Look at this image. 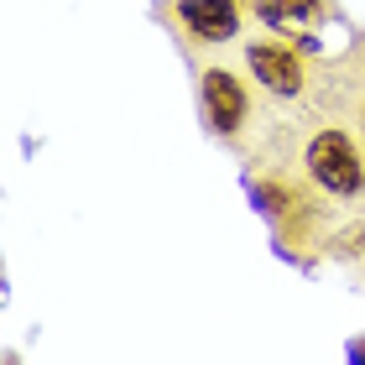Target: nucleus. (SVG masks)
Segmentation results:
<instances>
[{"label":"nucleus","mask_w":365,"mask_h":365,"mask_svg":"<svg viewBox=\"0 0 365 365\" xmlns=\"http://www.w3.org/2000/svg\"><path fill=\"white\" fill-rule=\"evenodd\" d=\"M355 130H360V141H365V84H360V94H355Z\"/></svg>","instance_id":"423d86ee"},{"label":"nucleus","mask_w":365,"mask_h":365,"mask_svg":"<svg viewBox=\"0 0 365 365\" xmlns=\"http://www.w3.org/2000/svg\"><path fill=\"white\" fill-rule=\"evenodd\" d=\"M245 11L267 31H282L303 47H313V31L334 21V0H245Z\"/></svg>","instance_id":"39448f33"},{"label":"nucleus","mask_w":365,"mask_h":365,"mask_svg":"<svg viewBox=\"0 0 365 365\" xmlns=\"http://www.w3.org/2000/svg\"><path fill=\"white\" fill-rule=\"evenodd\" d=\"M245 73L251 84L272 99V105H308L313 89H319V63L303 42L282 37V31H267V37H251L245 42Z\"/></svg>","instance_id":"f03ea898"},{"label":"nucleus","mask_w":365,"mask_h":365,"mask_svg":"<svg viewBox=\"0 0 365 365\" xmlns=\"http://www.w3.org/2000/svg\"><path fill=\"white\" fill-rule=\"evenodd\" d=\"M198 105H204V120L220 141H245L256 125V94L245 84L240 68L230 63H209L198 68Z\"/></svg>","instance_id":"7ed1b4c3"},{"label":"nucleus","mask_w":365,"mask_h":365,"mask_svg":"<svg viewBox=\"0 0 365 365\" xmlns=\"http://www.w3.org/2000/svg\"><path fill=\"white\" fill-rule=\"evenodd\" d=\"M162 21L188 47H230L245 31V0H162Z\"/></svg>","instance_id":"20e7f679"},{"label":"nucleus","mask_w":365,"mask_h":365,"mask_svg":"<svg viewBox=\"0 0 365 365\" xmlns=\"http://www.w3.org/2000/svg\"><path fill=\"white\" fill-rule=\"evenodd\" d=\"M297 182L319 209H365V141L339 120H313L297 141Z\"/></svg>","instance_id":"f257e3e1"}]
</instances>
